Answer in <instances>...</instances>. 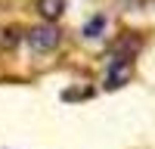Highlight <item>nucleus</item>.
<instances>
[{
    "mask_svg": "<svg viewBox=\"0 0 155 149\" xmlns=\"http://www.w3.org/2000/svg\"><path fill=\"white\" fill-rule=\"evenodd\" d=\"M137 47H140V37H130V34H124L118 44H115L112 50V59H130L137 53Z\"/></svg>",
    "mask_w": 155,
    "mask_h": 149,
    "instance_id": "20e7f679",
    "label": "nucleus"
},
{
    "mask_svg": "<svg viewBox=\"0 0 155 149\" xmlns=\"http://www.w3.org/2000/svg\"><path fill=\"white\" fill-rule=\"evenodd\" d=\"M90 96V90H65V99H84Z\"/></svg>",
    "mask_w": 155,
    "mask_h": 149,
    "instance_id": "423d86ee",
    "label": "nucleus"
},
{
    "mask_svg": "<svg viewBox=\"0 0 155 149\" xmlns=\"http://www.w3.org/2000/svg\"><path fill=\"white\" fill-rule=\"evenodd\" d=\"M37 12L47 22H56L62 12H65V0H37Z\"/></svg>",
    "mask_w": 155,
    "mask_h": 149,
    "instance_id": "7ed1b4c3",
    "label": "nucleus"
},
{
    "mask_svg": "<svg viewBox=\"0 0 155 149\" xmlns=\"http://www.w3.org/2000/svg\"><path fill=\"white\" fill-rule=\"evenodd\" d=\"M102 28H106V16H93L84 25V37H96V34H102Z\"/></svg>",
    "mask_w": 155,
    "mask_h": 149,
    "instance_id": "39448f33",
    "label": "nucleus"
},
{
    "mask_svg": "<svg viewBox=\"0 0 155 149\" xmlns=\"http://www.w3.org/2000/svg\"><path fill=\"white\" fill-rule=\"evenodd\" d=\"M130 74H134V62L130 59H112L109 74H106V90H118V87H124L127 81H130Z\"/></svg>",
    "mask_w": 155,
    "mask_h": 149,
    "instance_id": "f03ea898",
    "label": "nucleus"
},
{
    "mask_svg": "<svg viewBox=\"0 0 155 149\" xmlns=\"http://www.w3.org/2000/svg\"><path fill=\"white\" fill-rule=\"evenodd\" d=\"M62 34L53 22H44V25H34V28L28 31V47L34 50V53H53V50L59 47Z\"/></svg>",
    "mask_w": 155,
    "mask_h": 149,
    "instance_id": "f257e3e1",
    "label": "nucleus"
}]
</instances>
